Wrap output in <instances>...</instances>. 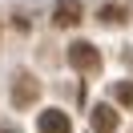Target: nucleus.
<instances>
[{
  "label": "nucleus",
  "mask_w": 133,
  "mask_h": 133,
  "mask_svg": "<svg viewBox=\"0 0 133 133\" xmlns=\"http://www.w3.org/2000/svg\"><path fill=\"white\" fill-rule=\"evenodd\" d=\"M52 20H57V28H77L81 24V4L77 0H61L57 12H52Z\"/></svg>",
  "instance_id": "obj_5"
},
{
  "label": "nucleus",
  "mask_w": 133,
  "mask_h": 133,
  "mask_svg": "<svg viewBox=\"0 0 133 133\" xmlns=\"http://www.w3.org/2000/svg\"><path fill=\"white\" fill-rule=\"evenodd\" d=\"M113 97L121 101V105H129V109H133V81H121V85L113 89Z\"/></svg>",
  "instance_id": "obj_7"
},
{
  "label": "nucleus",
  "mask_w": 133,
  "mask_h": 133,
  "mask_svg": "<svg viewBox=\"0 0 133 133\" xmlns=\"http://www.w3.org/2000/svg\"><path fill=\"white\" fill-rule=\"evenodd\" d=\"M101 20H105V24H121L125 8H121V4H105V8H101Z\"/></svg>",
  "instance_id": "obj_6"
},
{
  "label": "nucleus",
  "mask_w": 133,
  "mask_h": 133,
  "mask_svg": "<svg viewBox=\"0 0 133 133\" xmlns=\"http://www.w3.org/2000/svg\"><path fill=\"white\" fill-rule=\"evenodd\" d=\"M0 133H20V129H0Z\"/></svg>",
  "instance_id": "obj_8"
},
{
  "label": "nucleus",
  "mask_w": 133,
  "mask_h": 133,
  "mask_svg": "<svg viewBox=\"0 0 133 133\" xmlns=\"http://www.w3.org/2000/svg\"><path fill=\"white\" fill-rule=\"evenodd\" d=\"M36 133H73V121L61 109H44L41 121H36Z\"/></svg>",
  "instance_id": "obj_4"
},
{
  "label": "nucleus",
  "mask_w": 133,
  "mask_h": 133,
  "mask_svg": "<svg viewBox=\"0 0 133 133\" xmlns=\"http://www.w3.org/2000/svg\"><path fill=\"white\" fill-rule=\"evenodd\" d=\"M89 125H93V133H117L121 113H117L113 105H97V109L89 113Z\"/></svg>",
  "instance_id": "obj_3"
},
{
  "label": "nucleus",
  "mask_w": 133,
  "mask_h": 133,
  "mask_svg": "<svg viewBox=\"0 0 133 133\" xmlns=\"http://www.w3.org/2000/svg\"><path fill=\"white\" fill-rule=\"evenodd\" d=\"M69 65H73L77 73H97L101 69V52L93 49L89 41H77V44H69Z\"/></svg>",
  "instance_id": "obj_1"
},
{
  "label": "nucleus",
  "mask_w": 133,
  "mask_h": 133,
  "mask_svg": "<svg viewBox=\"0 0 133 133\" xmlns=\"http://www.w3.org/2000/svg\"><path fill=\"white\" fill-rule=\"evenodd\" d=\"M36 97H41V85H36V77L20 73V77H16V85H12V105H16V109H28Z\"/></svg>",
  "instance_id": "obj_2"
}]
</instances>
